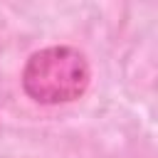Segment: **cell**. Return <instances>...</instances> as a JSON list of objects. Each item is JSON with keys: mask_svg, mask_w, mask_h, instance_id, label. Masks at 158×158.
Returning <instances> with one entry per match:
<instances>
[{"mask_svg": "<svg viewBox=\"0 0 158 158\" xmlns=\"http://www.w3.org/2000/svg\"><path fill=\"white\" fill-rule=\"evenodd\" d=\"M22 91L42 106H59L81 99L91 84L86 54L72 44H52L32 52L20 74Z\"/></svg>", "mask_w": 158, "mask_h": 158, "instance_id": "obj_1", "label": "cell"}]
</instances>
